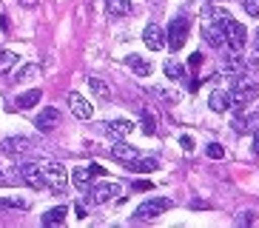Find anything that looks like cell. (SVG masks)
<instances>
[{"instance_id":"obj_1","label":"cell","mask_w":259,"mask_h":228,"mask_svg":"<svg viewBox=\"0 0 259 228\" xmlns=\"http://www.w3.org/2000/svg\"><path fill=\"white\" fill-rule=\"evenodd\" d=\"M43 177H46V188L52 191V194H57V197H63L66 191H69V171H66V166L63 163H57V160H49V163H43Z\"/></svg>"},{"instance_id":"obj_2","label":"cell","mask_w":259,"mask_h":228,"mask_svg":"<svg viewBox=\"0 0 259 228\" xmlns=\"http://www.w3.org/2000/svg\"><path fill=\"white\" fill-rule=\"evenodd\" d=\"M168 208H171V200H168V197H151V200H145V203H140L137 208H134V214H131V220H134V222L154 220V217H160V214H165Z\"/></svg>"},{"instance_id":"obj_3","label":"cell","mask_w":259,"mask_h":228,"mask_svg":"<svg viewBox=\"0 0 259 228\" xmlns=\"http://www.w3.org/2000/svg\"><path fill=\"white\" fill-rule=\"evenodd\" d=\"M228 94H231V106L245 108L248 103H253L259 97V83H253V80H236L234 89H228Z\"/></svg>"},{"instance_id":"obj_4","label":"cell","mask_w":259,"mask_h":228,"mask_svg":"<svg viewBox=\"0 0 259 228\" xmlns=\"http://www.w3.org/2000/svg\"><path fill=\"white\" fill-rule=\"evenodd\" d=\"M188 29H191L188 17H174V20H171V26H168V31H165V46L171 49V52H180V49L185 46Z\"/></svg>"},{"instance_id":"obj_5","label":"cell","mask_w":259,"mask_h":228,"mask_svg":"<svg viewBox=\"0 0 259 228\" xmlns=\"http://www.w3.org/2000/svg\"><path fill=\"white\" fill-rule=\"evenodd\" d=\"M222 23H225V43H228L234 52H242V49H245V40H248V31H245V26H242L239 20H234L228 12H225Z\"/></svg>"},{"instance_id":"obj_6","label":"cell","mask_w":259,"mask_h":228,"mask_svg":"<svg viewBox=\"0 0 259 228\" xmlns=\"http://www.w3.org/2000/svg\"><path fill=\"white\" fill-rule=\"evenodd\" d=\"M31 148H34V140H29V137L0 140V154H6V157H26V154H31Z\"/></svg>"},{"instance_id":"obj_7","label":"cell","mask_w":259,"mask_h":228,"mask_svg":"<svg viewBox=\"0 0 259 228\" xmlns=\"http://www.w3.org/2000/svg\"><path fill=\"white\" fill-rule=\"evenodd\" d=\"M85 194H89V203H97V205H103V203H108V200H114L117 194H120V185H117V182H97V185H89V191H85Z\"/></svg>"},{"instance_id":"obj_8","label":"cell","mask_w":259,"mask_h":228,"mask_svg":"<svg viewBox=\"0 0 259 228\" xmlns=\"http://www.w3.org/2000/svg\"><path fill=\"white\" fill-rule=\"evenodd\" d=\"M57 123H60V111H57L54 106L37 111V117H34V126H37L40 134H52V131L57 129Z\"/></svg>"},{"instance_id":"obj_9","label":"cell","mask_w":259,"mask_h":228,"mask_svg":"<svg viewBox=\"0 0 259 228\" xmlns=\"http://www.w3.org/2000/svg\"><path fill=\"white\" fill-rule=\"evenodd\" d=\"M20 174H23L26 185H31V188H37V191L46 188V177H43V168H40L37 163H23V166H20Z\"/></svg>"},{"instance_id":"obj_10","label":"cell","mask_w":259,"mask_h":228,"mask_svg":"<svg viewBox=\"0 0 259 228\" xmlns=\"http://www.w3.org/2000/svg\"><path fill=\"white\" fill-rule=\"evenodd\" d=\"M143 43L151 49V52H160V49H165V31H162V26H157V23H148L143 29Z\"/></svg>"},{"instance_id":"obj_11","label":"cell","mask_w":259,"mask_h":228,"mask_svg":"<svg viewBox=\"0 0 259 228\" xmlns=\"http://www.w3.org/2000/svg\"><path fill=\"white\" fill-rule=\"evenodd\" d=\"M69 108H71V114L74 117H80V120H92V114H94V108H92V103L89 100H83V94H69Z\"/></svg>"},{"instance_id":"obj_12","label":"cell","mask_w":259,"mask_h":228,"mask_svg":"<svg viewBox=\"0 0 259 228\" xmlns=\"http://www.w3.org/2000/svg\"><path fill=\"white\" fill-rule=\"evenodd\" d=\"M111 157H114L117 163H122V166H131V163L140 157V151L134 148V145H128V143H117L114 148H111Z\"/></svg>"},{"instance_id":"obj_13","label":"cell","mask_w":259,"mask_h":228,"mask_svg":"<svg viewBox=\"0 0 259 228\" xmlns=\"http://www.w3.org/2000/svg\"><path fill=\"white\" fill-rule=\"evenodd\" d=\"M103 131H108L111 137H125V134H131L134 131V123L131 120H108V123H103Z\"/></svg>"},{"instance_id":"obj_14","label":"cell","mask_w":259,"mask_h":228,"mask_svg":"<svg viewBox=\"0 0 259 228\" xmlns=\"http://www.w3.org/2000/svg\"><path fill=\"white\" fill-rule=\"evenodd\" d=\"M125 66H128L137 77H148V74H151V63L145 60V57H140V54H128V57H125Z\"/></svg>"},{"instance_id":"obj_15","label":"cell","mask_w":259,"mask_h":228,"mask_svg":"<svg viewBox=\"0 0 259 228\" xmlns=\"http://www.w3.org/2000/svg\"><path fill=\"white\" fill-rule=\"evenodd\" d=\"M66 214H69V208L60 203V205H54V208H49V211L40 217V222H43V225H63Z\"/></svg>"},{"instance_id":"obj_16","label":"cell","mask_w":259,"mask_h":228,"mask_svg":"<svg viewBox=\"0 0 259 228\" xmlns=\"http://www.w3.org/2000/svg\"><path fill=\"white\" fill-rule=\"evenodd\" d=\"M208 106H211V111H228L231 108V94L225 89H217L208 97Z\"/></svg>"},{"instance_id":"obj_17","label":"cell","mask_w":259,"mask_h":228,"mask_svg":"<svg viewBox=\"0 0 259 228\" xmlns=\"http://www.w3.org/2000/svg\"><path fill=\"white\" fill-rule=\"evenodd\" d=\"M71 185H74V188H80V191H89V185H92V171H89V168H83V166H77L74 171H71Z\"/></svg>"},{"instance_id":"obj_18","label":"cell","mask_w":259,"mask_h":228,"mask_svg":"<svg viewBox=\"0 0 259 228\" xmlns=\"http://www.w3.org/2000/svg\"><path fill=\"white\" fill-rule=\"evenodd\" d=\"M20 66V57L17 52H9V49H0V74H9L12 68Z\"/></svg>"},{"instance_id":"obj_19","label":"cell","mask_w":259,"mask_h":228,"mask_svg":"<svg viewBox=\"0 0 259 228\" xmlns=\"http://www.w3.org/2000/svg\"><path fill=\"white\" fill-rule=\"evenodd\" d=\"M131 0H106V12L114 17H122V15H131Z\"/></svg>"},{"instance_id":"obj_20","label":"cell","mask_w":259,"mask_h":228,"mask_svg":"<svg viewBox=\"0 0 259 228\" xmlns=\"http://www.w3.org/2000/svg\"><path fill=\"white\" fill-rule=\"evenodd\" d=\"M40 97H43V91L40 89H29V91H23V94H17V106L20 108H31V106H37L40 103Z\"/></svg>"},{"instance_id":"obj_21","label":"cell","mask_w":259,"mask_h":228,"mask_svg":"<svg viewBox=\"0 0 259 228\" xmlns=\"http://www.w3.org/2000/svg\"><path fill=\"white\" fill-rule=\"evenodd\" d=\"M85 83H89V89H92L94 97H100V100H108V97H111V89H108L106 80H100V77H89Z\"/></svg>"},{"instance_id":"obj_22","label":"cell","mask_w":259,"mask_h":228,"mask_svg":"<svg viewBox=\"0 0 259 228\" xmlns=\"http://www.w3.org/2000/svg\"><path fill=\"white\" fill-rule=\"evenodd\" d=\"M0 182H6V185H20V182H23V174H20V166L6 168V171H0Z\"/></svg>"},{"instance_id":"obj_23","label":"cell","mask_w":259,"mask_h":228,"mask_svg":"<svg viewBox=\"0 0 259 228\" xmlns=\"http://www.w3.org/2000/svg\"><path fill=\"white\" fill-rule=\"evenodd\" d=\"M128 168H131V171H143V174H145V171H154V168H157V160L143 157V154H140V157L134 160V163H131Z\"/></svg>"},{"instance_id":"obj_24","label":"cell","mask_w":259,"mask_h":228,"mask_svg":"<svg viewBox=\"0 0 259 228\" xmlns=\"http://www.w3.org/2000/svg\"><path fill=\"white\" fill-rule=\"evenodd\" d=\"M31 77H37V63H26V66L15 74V83H29Z\"/></svg>"},{"instance_id":"obj_25","label":"cell","mask_w":259,"mask_h":228,"mask_svg":"<svg viewBox=\"0 0 259 228\" xmlns=\"http://www.w3.org/2000/svg\"><path fill=\"white\" fill-rule=\"evenodd\" d=\"M165 74L171 77V80H185V68L180 66L177 60H168L165 63Z\"/></svg>"},{"instance_id":"obj_26","label":"cell","mask_w":259,"mask_h":228,"mask_svg":"<svg viewBox=\"0 0 259 228\" xmlns=\"http://www.w3.org/2000/svg\"><path fill=\"white\" fill-rule=\"evenodd\" d=\"M6 203V208H17V211H29L31 208V203L26 197H12V200H3Z\"/></svg>"},{"instance_id":"obj_27","label":"cell","mask_w":259,"mask_h":228,"mask_svg":"<svg viewBox=\"0 0 259 228\" xmlns=\"http://www.w3.org/2000/svg\"><path fill=\"white\" fill-rule=\"evenodd\" d=\"M140 120H143V131H145V134H154L157 123H154V117L148 114V108H143V111H140Z\"/></svg>"},{"instance_id":"obj_28","label":"cell","mask_w":259,"mask_h":228,"mask_svg":"<svg viewBox=\"0 0 259 228\" xmlns=\"http://www.w3.org/2000/svg\"><path fill=\"white\" fill-rule=\"evenodd\" d=\"M205 154H208L211 160H222V157H225V148H222L220 143H211V145L205 148Z\"/></svg>"},{"instance_id":"obj_29","label":"cell","mask_w":259,"mask_h":228,"mask_svg":"<svg viewBox=\"0 0 259 228\" xmlns=\"http://www.w3.org/2000/svg\"><path fill=\"white\" fill-rule=\"evenodd\" d=\"M242 6L251 17H259V0H242Z\"/></svg>"},{"instance_id":"obj_30","label":"cell","mask_w":259,"mask_h":228,"mask_svg":"<svg viewBox=\"0 0 259 228\" xmlns=\"http://www.w3.org/2000/svg\"><path fill=\"white\" fill-rule=\"evenodd\" d=\"M89 171H92V177H106V168L97 166V163H94V166H89Z\"/></svg>"},{"instance_id":"obj_31","label":"cell","mask_w":259,"mask_h":228,"mask_svg":"<svg viewBox=\"0 0 259 228\" xmlns=\"http://www.w3.org/2000/svg\"><path fill=\"white\" fill-rule=\"evenodd\" d=\"M74 214L80 217V220H85V214H89V211H85V205L80 203V205H74Z\"/></svg>"},{"instance_id":"obj_32","label":"cell","mask_w":259,"mask_h":228,"mask_svg":"<svg viewBox=\"0 0 259 228\" xmlns=\"http://www.w3.org/2000/svg\"><path fill=\"white\" fill-rule=\"evenodd\" d=\"M17 3H20L23 9H34V6H37V0H17Z\"/></svg>"},{"instance_id":"obj_33","label":"cell","mask_w":259,"mask_h":228,"mask_svg":"<svg viewBox=\"0 0 259 228\" xmlns=\"http://www.w3.org/2000/svg\"><path fill=\"white\" fill-rule=\"evenodd\" d=\"M188 63H191V66H199V63H202V54H199V52H197V54H191V60H188Z\"/></svg>"},{"instance_id":"obj_34","label":"cell","mask_w":259,"mask_h":228,"mask_svg":"<svg viewBox=\"0 0 259 228\" xmlns=\"http://www.w3.org/2000/svg\"><path fill=\"white\" fill-rule=\"evenodd\" d=\"M253 154H259V129L253 131Z\"/></svg>"},{"instance_id":"obj_35","label":"cell","mask_w":259,"mask_h":228,"mask_svg":"<svg viewBox=\"0 0 259 228\" xmlns=\"http://www.w3.org/2000/svg\"><path fill=\"white\" fill-rule=\"evenodd\" d=\"M0 29H3V31L9 29V20H6V17H0Z\"/></svg>"},{"instance_id":"obj_36","label":"cell","mask_w":259,"mask_h":228,"mask_svg":"<svg viewBox=\"0 0 259 228\" xmlns=\"http://www.w3.org/2000/svg\"><path fill=\"white\" fill-rule=\"evenodd\" d=\"M3 211H6V203H3V200H0V214H3Z\"/></svg>"},{"instance_id":"obj_37","label":"cell","mask_w":259,"mask_h":228,"mask_svg":"<svg viewBox=\"0 0 259 228\" xmlns=\"http://www.w3.org/2000/svg\"><path fill=\"white\" fill-rule=\"evenodd\" d=\"M253 37H256V49H259V29H256V34H253Z\"/></svg>"}]
</instances>
